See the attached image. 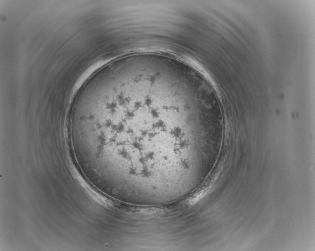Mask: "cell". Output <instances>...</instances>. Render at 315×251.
I'll use <instances>...</instances> for the list:
<instances>
[{
	"label": "cell",
	"instance_id": "1",
	"mask_svg": "<svg viewBox=\"0 0 315 251\" xmlns=\"http://www.w3.org/2000/svg\"><path fill=\"white\" fill-rule=\"evenodd\" d=\"M67 129L88 178L125 203L186 185L194 147L210 128L203 95L185 78L158 68L120 65L82 84Z\"/></svg>",
	"mask_w": 315,
	"mask_h": 251
}]
</instances>
